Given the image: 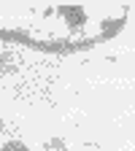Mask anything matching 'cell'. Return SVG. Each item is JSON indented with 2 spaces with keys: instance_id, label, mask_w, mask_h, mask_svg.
<instances>
[{
  "instance_id": "1",
  "label": "cell",
  "mask_w": 135,
  "mask_h": 151,
  "mask_svg": "<svg viewBox=\"0 0 135 151\" xmlns=\"http://www.w3.org/2000/svg\"><path fill=\"white\" fill-rule=\"evenodd\" d=\"M62 16L68 19L70 24H79V22H84V14H81L79 8H65V11H62Z\"/></svg>"
},
{
  "instance_id": "3",
  "label": "cell",
  "mask_w": 135,
  "mask_h": 151,
  "mask_svg": "<svg viewBox=\"0 0 135 151\" xmlns=\"http://www.w3.org/2000/svg\"><path fill=\"white\" fill-rule=\"evenodd\" d=\"M3 68H6V54L0 51V70H3Z\"/></svg>"
},
{
  "instance_id": "2",
  "label": "cell",
  "mask_w": 135,
  "mask_h": 151,
  "mask_svg": "<svg viewBox=\"0 0 135 151\" xmlns=\"http://www.w3.org/2000/svg\"><path fill=\"white\" fill-rule=\"evenodd\" d=\"M0 151H27L22 143H16V140H11V143H6L3 148H0Z\"/></svg>"
}]
</instances>
